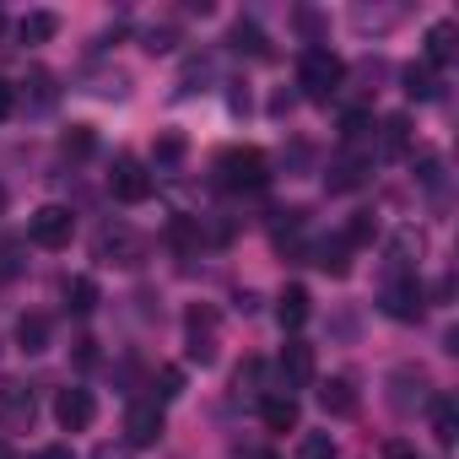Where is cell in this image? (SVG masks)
Returning a JSON list of instances; mask_svg holds the SVG:
<instances>
[{
    "label": "cell",
    "instance_id": "obj_1",
    "mask_svg": "<svg viewBox=\"0 0 459 459\" xmlns=\"http://www.w3.org/2000/svg\"><path fill=\"white\" fill-rule=\"evenodd\" d=\"M341 76H346V65H341L335 49H325V44H308V49H303V60H298V87H303V98L325 103V98L341 87Z\"/></svg>",
    "mask_w": 459,
    "mask_h": 459
},
{
    "label": "cell",
    "instance_id": "obj_2",
    "mask_svg": "<svg viewBox=\"0 0 459 459\" xmlns=\"http://www.w3.org/2000/svg\"><path fill=\"white\" fill-rule=\"evenodd\" d=\"M216 178H221L227 189H260V184L271 178V162H265V152H255V146H233V152L216 157Z\"/></svg>",
    "mask_w": 459,
    "mask_h": 459
},
{
    "label": "cell",
    "instance_id": "obj_3",
    "mask_svg": "<svg viewBox=\"0 0 459 459\" xmlns=\"http://www.w3.org/2000/svg\"><path fill=\"white\" fill-rule=\"evenodd\" d=\"M92 255H98L103 265H125V271H135V265L146 260V238L135 233V227H125V221H114V227H103V233H98V244H92Z\"/></svg>",
    "mask_w": 459,
    "mask_h": 459
},
{
    "label": "cell",
    "instance_id": "obj_4",
    "mask_svg": "<svg viewBox=\"0 0 459 459\" xmlns=\"http://www.w3.org/2000/svg\"><path fill=\"white\" fill-rule=\"evenodd\" d=\"M71 233H76L71 205H39V211L28 216V238H33L39 249H65V244H71Z\"/></svg>",
    "mask_w": 459,
    "mask_h": 459
},
{
    "label": "cell",
    "instance_id": "obj_5",
    "mask_svg": "<svg viewBox=\"0 0 459 459\" xmlns=\"http://www.w3.org/2000/svg\"><path fill=\"white\" fill-rule=\"evenodd\" d=\"M378 308H384L389 319H400V325H416V319H421V308H427V292H421V281H416V276H394V281H384Z\"/></svg>",
    "mask_w": 459,
    "mask_h": 459
},
{
    "label": "cell",
    "instance_id": "obj_6",
    "mask_svg": "<svg viewBox=\"0 0 459 459\" xmlns=\"http://www.w3.org/2000/svg\"><path fill=\"white\" fill-rule=\"evenodd\" d=\"M184 351H189V362H200V368L216 362V308L195 303V308L184 314Z\"/></svg>",
    "mask_w": 459,
    "mask_h": 459
},
{
    "label": "cell",
    "instance_id": "obj_7",
    "mask_svg": "<svg viewBox=\"0 0 459 459\" xmlns=\"http://www.w3.org/2000/svg\"><path fill=\"white\" fill-rule=\"evenodd\" d=\"M108 189H114V200H125V205H141L146 195H152V173H146V162L141 157H114V173H108Z\"/></svg>",
    "mask_w": 459,
    "mask_h": 459
},
{
    "label": "cell",
    "instance_id": "obj_8",
    "mask_svg": "<svg viewBox=\"0 0 459 459\" xmlns=\"http://www.w3.org/2000/svg\"><path fill=\"white\" fill-rule=\"evenodd\" d=\"M427 400H432V384H427L421 368H394V373H389V405H394L400 416H411V411L427 405Z\"/></svg>",
    "mask_w": 459,
    "mask_h": 459
},
{
    "label": "cell",
    "instance_id": "obj_9",
    "mask_svg": "<svg viewBox=\"0 0 459 459\" xmlns=\"http://www.w3.org/2000/svg\"><path fill=\"white\" fill-rule=\"evenodd\" d=\"M55 421L65 427V432H87L92 421H98V400H92V389H60L55 394Z\"/></svg>",
    "mask_w": 459,
    "mask_h": 459
},
{
    "label": "cell",
    "instance_id": "obj_10",
    "mask_svg": "<svg viewBox=\"0 0 459 459\" xmlns=\"http://www.w3.org/2000/svg\"><path fill=\"white\" fill-rule=\"evenodd\" d=\"M157 437H162V405L157 400H135L125 411V443L130 448H152Z\"/></svg>",
    "mask_w": 459,
    "mask_h": 459
},
{
    "label": "cell",
    "instance_id": "obj_11",
    "mask_svg": "<svg viewBox=\"0 0 459 459\" xmlns=\"http://www.w3.org/2000/svg\"><path fill=\"white\" fill-rule=\"evenodd\" d=\"M33 416H39V400L28 384H0V427L22 432V427H33Z\"/></svg>",
    "mask_w": 459,
    "mask_h": 459
},
{
    "label": "cell",
    "instance_id": "obj_12",
    "mask_svg": "<svg viewBox=\"0 0 459 459\" xmlns=\"http://www.w3.org/2000/svg\"><path fill=\"white\" fill-rule=\"evenodd\" d=\"M298 394H287V389H265L260 394V421L271 427V432H292L298 427Z\"/></svg>",
    "mask_w": 459,
    "mask_h": 459
},
{
    "label": "cell",
    "instance_id": "obj_13",
    "mask_svg": "<svg viewBox=\"0 0 459 459\" xmlns=\"http://www.w3.org/2000/svg\"><path fill=\"white\" fill-rule=\"evenodd\" d=\"M281 378H287V394H292V389H308V384H314V346L287 341V351H281Z\"/></svg>",
    "mask_w": 459,
    "mask_h": 459
},
{
    "label": "cell",
    "instance_id": "obj_14",
    "mask_svg": "<svg viewBox=\"0 0 459 459\" xmlns=\"http://www.w3.org/2000/svg\"><path fill=\"white\" fill-rule=\"evenodd\" d=\"M427 411H432V437L448 448V443L459 437V405H454V394H432Z\"/></svg>",
    "mask_w": 459,
    "mask_h": 459
},
{
    "label": "cell",
    "instance_id": "obj_15",
    "mask_svg": "<svg viewBox=\"0 0 459 459\" xmlns=\"http://www.w3.org/2000/svg\"><path fill=\"white\" fill-rule=\"evenodd\" d=\"M362 168H368V162H362L357 152H346V157H335V162H330V173H325V184H330V195H346V189H357V184L368 178Z\"/></svg>",
    "mask_w": 459,
    "mask_h": 459
},
{
    "label": "cell",
    "instance_id": "obj_16",
    "mask_svg": "<svg viewBox=\"0 0 459 459\" xmlns=\"http://www.w3.org/2000/svg\"><path fill=\"white\" fill-rule=\"evenodd\" d=\"M308 314H314V303H308V292H303V287H287V292L276 298V319H281V330H303V325H308Z\"/></svg>",
    "mask_w": 459,
    "mask_h": 459
},
{
    "label": "cell",
    "instance_id": "obj_17",
    "mask_svg": "<svg viewBox=\"0 0 459 459\" xmlns=\"http://www.w3.org/2000/svg\"><path fill=\"white\" fill-rule=\"evenodd\" d=\"M314 265H319L325 276H335V281H341V276L351 271V249H346L341 238H319V244H314Z\"/></svg>",
    "mask_w": 459,
    "mask_h": 459
},
{
    "label": "cell",
    "instance_id": "obj_18",
    "mask_svg": "<svg viewBox=\"0 0 459 459\" xmlns=\"http://www.w3.org/2000/svg\"><path fill=\"white\" fill-rule=\"evenodd\" d=\"M319 405H325L330 416H357V384H351V378H330V384L319 389Z\"/></svg>",
    "mask_w": 459,
    "mask_h": 459
},
{
    "label": "cell",
    "instance_id": "obj_19",
    "mask_svg": "<svg viewBox=\"0 0 459 459\" xmlns=\"http://www.w3.org/2000/svg\"><path fill=\"white\" fill-rule=\"evenodd\" d=\"M55 33H60V17H55V12H28V17L17 22V39H22V44H49Z\"/></svg>",
    "mask_w": 459,
    "mask_h": 459
},
{
    "label": "cell",
    "instance_id": "obj_20",
    "mask_svg": "<svg viewBox=\"0 0 459 459\" xmlns=\"http://www.w3.org/2000/svg\"><path fill=\"white\" fill-rule=\"evenodd\" d=\"M17 346L33 357V351H49V319L44 314H22L17 319Z\"/></svg>",
    "mask_w": 459,
    "mask_h": 459
},
{
    "label": "cell",
    "instance_id": "obj_21",
    "mask_svg": "<svg viewBox=\"0 0 459 459\" xmlns=\"http://www.w3.org/2000/svg\"><path fill=\"white\" fill-rule=\"evenodd\" d=\"M454 60V22H432L427 28V71Z\"/></svg>",
    "mask_w": 459,
    "mask_h": 459
},
{
    "label": "cell",
    "instance_id": "obj_22",
    "mask_svg": "<svg viewBox=\"0 0 459 459\" xmlns=\"http://www.w3.org/2000/svg\"><path fill=\"white\" fill-rule=\"evenodd\" d=\"M400 82H405V92H411L416 103H432V98H437V76H432L427 65H405Z\"/></svg>",
    "mask_w": 459,
    "mask_h": 459
},
{
    "label": "cell",
    "instance_id": "obj_23",
    "mask_svg": "<svg viewBox=\"0 0 459 459\" xmlns=\"http://www.w3.org/2000/svg\"><path fill=\"white\" fill-rule=\"evenodd\" d=\"M65 303H71L76 314H92V308H98V281H92V276H71V281H65Z\"/></svg>",
    "mask_w": 459,
    "mask_h": 459
},
{
    "label": "cell",
    "instance_id": "obj_24",
    "mask_svg": "<svg viewBox=\"0 0 459 459\" xmlns=\"http://www.w3.org/2000/svg\"><path fill=\"white\" fill-rule=\"evenodd\" d=\"M373 233H378V221H373V211H357V216L346 221V233H341V244H346V249H362V244H373Z\"/></svg>",
    "mask_w": 459,
    "mask_h": 459
},
{
    "label": "cell",
    "instance_id": "obj_25",
    "mask_svg": "<svg viewBox=\"0 0 459 459\" xmlns=\"http://www.w3.org/2000/svg\"><path fill=\"white\" fill-rule=\"evenodd\" d=\"M92 146H98L92 125H71V130L60 135V152H65V157H92Z\"/></svg>",
    "mask_w": 459,
    "mask_h": 459
},
{
    "label": "cell",
    "instance_id": "obj_26",
    "mask_svg": "<svg viewBox=\"0 0 459 459\" xmlns=\"http://www.w3.org/2000/svg\"><path fill=\"white\" fill-rule=\"evenodd\" d=\"M298 459H341V448H335V437H330V432H303Z\"/></svg>",
    "mask_w": 459,
    "mask_h": 459
},
{
    "label": "cell",
    "instance_id": "obj_27",
    "mask_svg": "<svg viewBox=\"0 0 459 459\" xmlns=\"http://www.w3.org/2000/svg\"><path fill=\"white\" fill-rule=\"evenodd\" d=\"M411 146V119L405 114H389L384 119V152H405Z\"/></svg>",
    "mask_w": 459,
    "mask_h": 459
},
{
    "label": "cell",
    "instance_id": "obj_28",
    "mask_svg": "<svg viewBox=\"0 0 459 459\" xmlns=\"http://www.w3.org/2000/svg\"><path fill=\"white\" fill-rule=\"evenodd\" d=\"M178 157H184V135H173V130H168V135H157V146H152V162H157V168H173Z\"/></svg>",
    "mask_w": 459,
    "mask_h": 459
},
{
    "label": "cell",
    "instance_id": "obj_29",
    "mask_svg": "<svg viewBox=\"0 0 459 459\" xmlns=\"http://www.w3.org/2000/svg\"><path fill=\"white\" fill-rule=\"evenodd\" d=\"M233 44L249 49V55H271V49H265V33H260L255 22H238V28H233Z\"/></svg>",
    "mask_w": 459,
    "mask_h": 459
},
{
    "label": "cell",
    "instance_id": "obj_30",
    "mask_svg": "<svg viewBox=\"0 0 459 459\" xmlns=\"http://www.w3.org/2000/svg\"><path fill=\"white\" fill-rule=\"evenodd\" d=\"M368 130H373V108H351V114L341 119V135H346V141H362Z\"/></svg>",
    "mask_w": 459,
    "mask_h": 459
},
{
    "label": "cell",
    "instance_id": "obj_31",
    "mask_svg": "<svg viewBox=\"0 0 459 459\" xmlns=\"http://www.w3.org/2000/svg\"><path fill=\"white\" fill-rule=\"evenodd\" d=\"M303 216H308V211H298V205L276 211V221H271V227H276V238H298V233H303Z\"/></svg>",
    "mask_w": 459,
    "mask_h": 459
},
{
    "label": "cell",
    "instance_id": "obj_32",
    "mask_svg": "<svg viewBox=\"0 0 459 459\" xmlns=\"http://www.w3.org/2000/svg\"><path fill=\"white\" fill-rule=\"evenodd\" d=\"M178 28H146V55H173Z\"/></svg>",
    "mask_w": 459,
    "mask_h": 459
},
{
    "label": "cell",
    "instance_id": "obj_33",
    "mask_svg": "<svg viewBox=\"0 0 459 459\" xmlns=\"http://www.w3.org/2000/svg\"><path fill=\"white\" fill-rule=\"evenodd\" d=\"M157 384H162V389H157V400H178V394H184V373H178V368H162V373H157Z\"/></svg>",
    "mask_w": 459,
    "mask_h": 459
},
{
    "label": "cell",
    "instance_id": "obj_34",
    "mask_svg": "<svg viewBox=\"0 0 459 459\" xmlns=\"http://www.w3.org/2000/svg\"><path fill=\"white\" fill-rule=\"evenodd\" d=\"M378 454H384V459H421L411 437H384V448H378Z\"/></svg>",
    "mask_w": 459,
    "mask_h": 459
},
{
    "label": "cell",
    "instance_id": "obj_35",
    "mask_svg": "<svg viewBox=\"0 0 459 459\" xmlns=\"http://www.w3.org/2000/svg\"><path fill=\"white\" fill-rule=\"evenodd\" d=\"M394 22V12H368V6H357V28H389Z\"/></svg>",
    "mask_w": 459,
    "mask_h": 459
},
{
    "label": "cell",
    "instance_id": "obj_36",
    "mask_svg": "<svg viewBox=\"0 0 459 459\" xmlns=\"http://www.w3.org/2000/svg\"><path fill=\"white\" fill-rule=\"evenodd\" d=\"M233 459H276V454L260 448V443H233Z\"/></svg>",
    "mask_w": 459,
    "mask_h": 459
},
{
    "label": "cell",
    "instance_id": "obj_37",
    "mask_svg": "<svg viewBox=\"0 0 459 459\" xmlns=\"http://www.w3.org/2000/svg\"><path fill=\"white\" fill-rule=\"evenodd\" d=\"M92 459H130V448H125V443H98Z\"/></svg>",
    "mask_w": 459,
    "mask_h": 459
},
{
    "label": "cell",
    "instance_id": "obj_38",
    "mask_svg": "<svg viewBox=\"0 0 459 459\" xmlns=\"http://www.w3.org/2000/svg\"><path fill=\"white\" fill-rule=\"evenodd\" d=\"M292 103H298L292 92H276V98H271V114H292Z\"/></svg>",
    "mask_w": 459,
    "mask_h": 459
},
{
    "label": "cell",
    "instance_id": "obj_39",
    "mask_svg": "<svg viewBox=\"0 0 459 459\" xmlns=\"http://www.w3.org/2000/svg\"><path fill=\"white\" fill-rule=\"evenodd\" d=\"M12 103H17V92H12L6 82H0V119H6V114H12Z\"/></svg>",
    "mask_w": 459,
    "mask_h": 459
},
{
    "label": "cell",
    "instance_id": "obj_40",
    "mask_svg": "<svg viewBox=\"0 0 459 459\" xmlns=\"http://www.w3.org/2000/svg\"><path fill=\"white\" fill-rule=\"evenodd\" d=\"M39 459H76V454H71V448H65V443H49V448H44V454H39Z\"/></svg>",
    "mask_w": 459,
    "mask_h": 459
},
{
    "label": "cell",
    "instance_id": "obj_41",
    "mask_svg": "<svg viewBox=\"0 0 459 459\" xmlns=\"http://www.w3.org/2000/svg\"><path fill=\"white\" fill-rule=\"evenodd\" d=\"M0 459H17V454H12V448H0Z\"/></svg>",
    "mask_w": 459,
    "mask_h": 459
},
{
    "label": "cell",
    "instance_id": "obj_42",
    "mask_svg": "<svg viewBox=\"0 0 459 459\" xmlns=\"http://www.w3.org/2000/svg\"><path fill=\"white\" fill-rule=\"evenodd\" d=\"M0 205H6V189H0Z\"/></svg>",
    "mask_w": 459,
    "mask_h": 459
},
{
    "label": "cell",
    "instance_id": "obj_43",
    "mask_svg": "<svg viewBox=\"0 0 459 459\" xmlns=\"http://www.w3.org/2000/svg\"><path fill=\"white\" fill-rule=\"evenodd\" d=\"M0 28H6V12H0Z\"/></svg>",
    "mask_w": 459,
    "mask_h": 459
}]
</instances>
